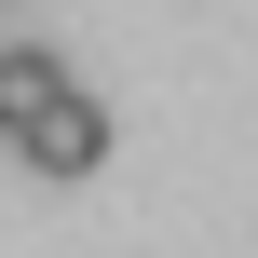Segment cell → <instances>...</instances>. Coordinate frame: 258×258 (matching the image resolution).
<instances>
[{"label": "cell", "mask_w": 258, "mask_h": 258, "mask_svg": "<svg viewBox=\"0 0 258 258\" xmlns=\"http://www.w3.org/2000/svg\"><path fill=\"white\" fill-rule=\"evenodd\" d=\"M14 163H27V177H95V163H109V109L68 82L41 122H14Z\"/></svg>", "instance_id": "cell-1"}, {"label": "cell", "mask_w": 258, "mask_h": 258, "mask_svg": "<svg viewBox=\"0 0 258 258\" xmlns=\"http://www.w3.org/2000/svg\"><path fill=\"white\" fill-rule=\"evenodd\" d=\"M54 95H68V54H54V41H0V136L41 122Z\"/></svg>", "instance_id": "cell-2"}]
</instances>
